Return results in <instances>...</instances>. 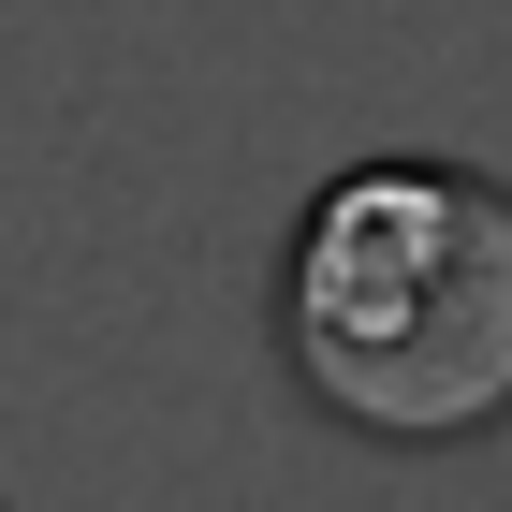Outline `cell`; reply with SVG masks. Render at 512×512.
Returning <instances> with one entry per match:
<instances>
[{"label": "cell", "instance_id": "cell-1", "mask_svg": "<svg viewBox=\"0 0 512 512\" xmlns=\"http://www.w3.org/2000/svg\"><path fill=\"white\" fill-rule=\"evenodd\" d=\"M278 337L352 439L512 425V191L425 147L352 161L293 235Z\"/></svg>", "mask_w": 512, "mask_h": 512}]
</instances>
